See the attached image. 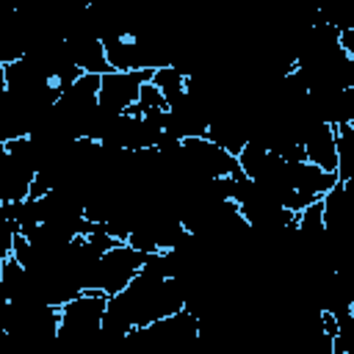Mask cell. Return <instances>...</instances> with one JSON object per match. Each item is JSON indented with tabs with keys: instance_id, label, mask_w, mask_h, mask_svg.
Instances as JSON below:
<instances>
[{
	"instance_id": "obj_1",
	"label": "cell",
	"mask_w": 354,
	"mask_h": 354,
	"mask_svg": "<svg viewBox=\"0 0 354 354\" xmlns=\"http://www.w3.org/2000/svg\"><path fill=\"white\" fill-rule=\"evenodd\" d=\"M119 296L127 301L136 329H144L185 310V285L174 277H152L141 271Z\"/></svg>"
},
{
	"instance_id": "obj_2",
	"label": "cell",
	"mask_w": 354,
	"mask_h": 354,
	"mask_svg": "<svg viewBox=\"0 0 354 354\" xmlns=\"http://www.w3.org/2000/svg\"><path fill=\"white\" fill-rule=\"evenodd\" d=\"M144 260H147V254H141V252L133 249L130 243L113 246L111 252H105V254L100 257L88 290H100V293H105L108 299L124 293V290L130 288V282L141 274Z\"/></svg>"
},
{
	"instance_id": "obj_3",
	"label": "cell",
	"mask_w": 354,
	"mask_h": 354,
	"mask_svg": "<svg viewBox=\"0 0 354 354\" xmlns=\"http://www.w3.org/2000/svg\"><path fill=\"white\" fill-rule=\"evenodd\" d=\"M155 72H108L100 80V108L113 113V116H124L130 113L138 100H141V88L152 80Z\"/></svg>"
},
{
	"instance_id": "obj_4",
	"label": "cell",
	"mask_w": 354,
	"mask_h": 354,
	"mask_svg": "<svg viewBox=\"0 0 354 354\" xmlns=\"http://www.w3.org/2000/svg\"><path fill=\"white\" fill-rule=\"evenodd\" d=\"M307 163L326 174H337V127L329 122H310L301 133Z\"/></svg>"
},
{
	"instance_id": "obj_5",
	"label": "cell",
	"mask_w": 354,
	"mask_h": 354,
	"mask_svg": "<svg viewBox=\"0 0 354 354\" xmlns=\"http://www.w3.org/2000/svg\"><path fill=\"white\" fill-rule=\"evenodd\" d=\"M185 83H188V75L183 69H177V66H163V69H158L152 75V86L163 94V100L169 102V108L177 105V102H183L188 97Z\"/></svg>"
},
{
	"instance_id": "obj_6",
	"label": "cell",
	"mask_w": 354,
	"mask_h": 354,
	"mask_svg": "<svg viewBox=\"0 0 354 354\" xmlns=\"http://www.w3.org/2000/svg\"><path fill=\"white\" fill-rule=\"evenodd\" d=\"M337 180H354V122L337 124Z\"/></svg>"
},
{
	"instance_id": "obj_7",
	"label": "cell",
	"mask_w": 354,
	"mask_h": 354,
	"mask_svg": "<svg viewBox=\"0 0 354 354\" xmlns=\"http://www.w3.org/2000/svg\"><path fill=\"white\" fill-rule=\"evenodd\" d=\"M346 354H354V351H346Z\"/></svg>"
}]
</instances>
